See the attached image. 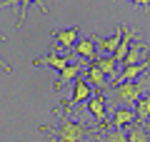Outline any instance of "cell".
<instances>
[{
	"label": "cell",
	"mask_w": 150,
	"mask_h": 142,
	"mask_svg": "<svg viewBox=\"0 0 150 142\" xmlns=\"http://www.w3.org/2000/svg\"><path fill=\"white\" fill-rule=\"evenodd\" d=\"M40 132H45V135L55 137V142H83L85 137H98V132H93L90 127L83 125V122L70 120L68 115L60 117V127H58V130H50V127H40Z\"/></svg>",
	"instance_id": "6da1fadb"
},
{
	"label": "cell",
	"mask_w": 150,
	"mask_h": 142,
	"mask_svg": "<svg viewBox=\"0 0 150 142\" xmlns=\"http://www.w3.org/2000/svg\"><path fill=\"white\" fill-rule=\"evenodd\" d=\"M93 97V87L88 85L85 77H78L73 82V95H70L68 100H63V107L60 110H55V115H68L70 110H73L75 105H80V102H88Z\"/></svg>",
	"instance_id": "7a4b0ae2"
},
{
	"label": "cell",
	"mask_w": 150,
	"mask_h": 142,
	"mask_svg": "<svg viewBox=\"0 0 150 142\" xmlns=\"http://www.w3.org/2000/svg\"><path fill=\"white\" fill-rule=\"evenodd\" d=\"M85 77H88V85H90L93 90H98V92H105V90H112V85H110V80L103 75V70L98 67L95 63H90L85 67Z\"/></svg>",
	"instance_id": "3957f363"
},
{
	"label": "cell",
	"mask_w": 150,
	"mask_h": 142,
	"mask_svg": "<svg viewBox=\"0 0 150 142\" xmlns=\"http://www.w3.org/2000/svg\"><path fill=\"white\" fill-rule=\"evenodd\" d=\"M105 102H108V97H105V92H93V97L85 102L88 105V112H90L93 117H95L98 122H100L103 127H105V122H108V112H105Z\"/></svg>",
	"instance_id": "277c9868"
},
{
	"label": "cell",
	"mask_w": 150,
	"mask_h": 142,
	"mask_svg": "<svg viewBox=\"0 0 150 142\" xmlns=\"http://www.w3.org/2000/svg\"><path fill=\"white\" fill-rule=\"evenodd\" d=\"M138 122L133 107H115L112 110V120H110V130H123V127H130Z\"/></svg>",
	"instance_id": "5b68a950"
},
{
	"label": "cell",
	"mask_w": 150,
	"mask_h": 142,
	"mask_svg": "<svg viewBox=\"0 0 150 142\" xmlns=\"http://www.w3.org/2000/svg\"><path fill=\"white\" fill-rule=\"evenodd\" d=\"M75 53L80 55L88 65L95 63V60L100 58V55H98V45H95V35H93V37H80L78 45H75Z\"/></svg>",
	"instance_id": "8992f818"
},
{
	"label": "cell",
	"mask_w": 150,
	"mask_h": 142,
	"mask_svg": "<svg viewBox=\"0 0 150 142\" xmlns=\"http://www.w3.org/2000/svg\"><path fill=\"white\" fill-rule=\"evenodd\" d=\"M33 65H35V67H53V70H58V72H63V70L70 65V58H68V55L50 53V55H45V58L33 60Z\"/></svg>",
	"instance_id": "52a82bcc"
},
{
	"label": "cell",
	"mask_w": 150,
	"mask_h": 142,
	"mask_svg": "<svg viewBox=\"0 0 150 142\" xmlns=\"http://www.w3.org/2000/svg\"><path fill=\"white\" fill-rule=\"evenodd\" d=\"M123 32H125V27H118V30H115V35H110V37H98V35H95V45L100 47L103 53H108V55L112 58V55L118 53L120 42H123Z\"/></svg>",
	"instance_id": "ba28073f"
},
{
	"label": "cell",
	"mask_w": 150,
	"mask_h": 142,
	"mask_svg": "<svg viewBox=\"0 0 150 142\" xmlns=\"http://www.w3.org/2000/svg\"><path fill=\"white\" fill-rule=\"evenodd\" d=\"M78 35H80V30H78V27H68V30H55V32H53L55 42H58L60 47H65V50H70V47L78 45V40H80Z\"/></svg>",
	"instance_id": "9c48e42d"
},
{
	"label": "cell",
	"mask_w": 150,
	"mask_h": 142,
	"mask_svg": "<svg viewBox=\"0 0 150 142\" xmlns=\"http://www.w3.org/2000/svg\"><path fill=\"white\" fill-rule=\"evenodd\" d=\"M95 65L103 70V75H105V77L110 80V85L115 87V85H118V77H120L118 67H115V58H98V60H95Z\"/></svg>",
	"instance_id": "30bf717a"
},
{
	"label": "cell",
	"mask_w": 150,
	"mask_h": 142,
	"mask_svg": "<svg viewBox=\"0 0 150 142\" xmlns=\"http://www.w3.org/2000/svg\"><path fill=\"white\" fill-rule=\"evenodd\" d=\"M133 37H135V30H125V32H123V42H120L118 53L112 55V58H115V63L125 65V58H128V53H130V45H133Z\"/></svg>",
	"instance_id": "8fae6325"
},
{
	"label": "cell",
	"mask_w": 150,
	"mask_h": 142,
	"mask_svg": "<svg viewBox=\"0 0 150 142\" xmlns=\"http://www.w3.org/2000/svg\"><path fill=\"white\" fill-rule=\"evenodd\" d=\"M80 72H83V67L80 65H68V67L60 72V77H58V82H55V90H60L63 85H68V82H75V80L80 77Z\"/></svg>",
	"instance_id": "7c38bea8"
},
{
	"label": "cell",
	"mask_w": 150,
	"mask_h": 142,
	"mask_svg": "<svg viewBox=\"0 0 150 142\" xmlns=\"http://www.w3.org/2000/svg\"><path fill=\"white\" fill-rule=\"evenodd\" d=\"M133 110H135V117H138V122H140V125H145V122L150 120V92H148V95H143V97L135 102Z\"/></svg>",
	"instance_id": "4fadbf2b"
},
{
	"label": "cell",
	"mask_w": 150,
	"mask_h": 142,
	"mask_svg": "<svg viewBox=\"0 0 150 142\" xmlns=\"http://www.w3.org/2000/svg\"><path fill=\"white\" fill-rule=\"evenodd\" d=\"M148 140H150V132L145 130V125L135 122L128 127V142H148Z\"/></svg>",
	"instance_id": "5bb4252c"
},
{
	"label": "cell",
	"mask_w": 150,
	"mask_h": 142,
	"mask_svg": "<svg viewBox=\"0 0 150 142\" xmlns=\"http://www.w3.org/2000/svg\"><path fill=\"white\" fill-rule=\"evenodd\" d=\"M33 3H35V5L45 13V15H48V8H45V3H43V0H18V5H20V15H18V27H20V25H23V20L28 18V8H30Z\"/></svg>",
	"instance_id": "9a60e30c"
},
{
	"label": "cell",
	"mask_w": 150,
	"mask_h": 142,
	"mask_svg": "<svg viewBox=\"0 0 150 142\" xmlns=\"http://www.w3.org/2000/svg\"><path fill=\"white\" fill-rule=\"evenodd\" d=\"M100 142H128V130H108L95 137Z\"/></svg>",
	"instance_id": "2e32d148"
},
{
	"label": "cell",
	"mask_w": 150,
	"mask_h": 142,
	"mask_svg": "<svg viewBox=\"0 0 150 142\" xmlns=\"http://www.w3.org/2000/svg\"><path fill=\"white\" fill-rule=\"evenodd\" d=\"M128 3H135L140 8H150V0H128Z\"/></svg>",
	"instance_id": "e0dca14e"
},
{
	"label": "cell",
	"mask_w": 150,
	"mask_h": 142,
	"mask_svg": "<svg viewBox=\"0 0 150 142\" xmlns=\"http://www.w3.org/2000/svg\"><path fill=\"white\" fill-rule=\"evenodd\" d=\"M0 67L5 70V72H10V65H5V63H3V58H0Z\"/></svg>",
	"instance_id": "ac0fdd59"
},
{
	"label": "cell",
	"mask_w": 150,
	"mask_h": 142,
	"mask_svg": "<svg viewBox=\"0 0 150 142\" xmlns=\"http://www.w3.org/2000/svg\"><path fill=\"white\" fill-rule=\"evenodd\" d=\"M145 130H148V132H150V120H148V122H145Z\"/></svg>",
	"instance_id": "d6986e66"
}]
</instances>
